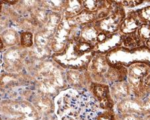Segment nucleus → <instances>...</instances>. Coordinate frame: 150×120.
Returning a JSON list of instances; mask_svg holds the SVG:
<instances>
[{
  "instance_id": "obj_2",
  "label": "nucleus",
  "mask_w": 150,
  "mask_h": 120,
  "mask_svg": "<svg viewBox=\"0 0 150 120\" xmlns=\"http://www.w3.org/2000/svg\"><path fill=\"white\" fill-rule=\"evenodd\" d=\"M94 48V45L79 39H71L65 49L58 54H53L52 58L64 69L85 71L95 56Z\"/></svg>"
},
{
  "instance_id": "obj_31",
  "label": "nucleus",
  "mask_w": 150,
  "mask_h": 120,
  "mask_svg": "<svg viewBox=\"0 0 150 120\" xmlns=\"http://www.w3.org/2000/svg\"><path fill=\"white\" fill-rule=\"evenodd\" d=\"M40 120H59V119H58V117L54 113V114H49L45 116L41 117V119Z\"/></svg>"
},
{
  "instance_id": "obj_10",
  "label": "nucleus",
  "mask_w": 150,
  "mask_h": 120,
  "mask_svg": "<svg viewBox=\"0 0 150 120\" xmlns=\"http://www.w3.org/2000/svg\"><path fill=\"white\" fill-rule=\"evenodd\" d=\"M149 100L142 101L138 98L129 97L118 102L117 107L122 114H133L141 116L142 115L149 114Z\"/></svg>"
},
{
  "instance_id": "obj_35",
  "label": "nucleus",
  "mask_w": 150,
  "mask_h": 120,
  "mask_svg": "<svg viewBox=\"0 0 150 120\" xmlns=\"http://www.w3.org/2000/svg\"><path fill=\"white\" fill-rule=\"evenodd\" d=\"M149 115H147V117H146V119H142V120H149Z\"/></svg>"
},
{
  "instance_id": "obj_3",
  "label": "nucleus",
  "mask_w": 150,
  "mask_h": 120,
  "mask_svg": "<svg viewBox=\"0 0 150 120\" xmlns=\"http://www.w3.org/2000/svg\"><path fill=\"white\" fill-rule=\"evenodd\" d=\"M105 57L111 66L129 68L136 64L149 66V48L145 45L135 48L117 47L107 53Z\"/></svg>"
},
{
  "instance_id": "obj_36",
  "label": "nucleus",
  "mask_w": 150,
  "mask_h": 120,
  "mask_svg": "<svg viewBox=\"0 0 150 120\" xmlns=\"http://www.w3.org/2000/svg\"><path fill=\"white\" fill-rule=\"evenodd\" d=\"M0 120H2V119H1V117L0 116Z\"/></svg>"
},
{
  "instance_id": "obj_1",
  "label": "nucleus",
  "mask_w": 150,
  "mask_h": 120,
  "mask_svg": "<svg viewBox=\"0 0 150 120\" xmlns=\"http://www.w3.org/2000/svg\"><path fill=\"white\" fill-rule=\"evenodd\" d=\"M54 103L55 114L59 120H96L100 110L93 96L83 90H63Z\"/></svg>"
},
{
  "instance_id": "obj_12",
  "label": "nucleus",
  "mask_w": 150,
  "mask_h": 120,
  "mask_svg": "<svg viewBox=\"0 0 150 120\" xmlns=\"http://www.w3.org/2000/svg\"><path fill=\"white\" fill-rule=\"evenodd\" d=\"M31 104L35 108L40 117L55 113V103L51 96L38 92L31 96Z\"/></svg>"
},
{
  "instance_id": "obj_6",
  "label": "nucleus",
  "mask_w": 150,
  "mask_h": 120,
  "mask_svg": "<svg viewBox=\"0 0 150 120\" xmlns=\"http://www.w3.org/2000/svg\"><path fill=\"white\" fill-rule=\"evenodd\" d=\"M27 55L26 49L21 47L19 45L8 48L2 54V67L8 73L18 72L22 68L23 60Z\"/></svg>"
},
{
  "instance_id": "obj_16",
  "label": "nucleus",
  "mask_w": 150,
  "mask_h": 120,
  "mask_svg": "<svg viewBox=\"0 0 150 120\" xmlns=\"http://www.w3.org/2000/svg\"><path fill=\"white\" fill-rule=\"evenodd\" d=\"M110 93L113 102L118 103L129 97L132 93L129 84L123 81L112 84Z\"/></svg>"
},
{
  "instance_id": "obj_7",
  "label": "nucleus",
  "mask_w": 150,
  "mask_h": 120,
  "mask_svg": "<svg viewBox=\"0 0 150 120\" xmlns=\"http://www.w3.org/2000/svg\"><path fill=\"white\" fill-rule=\"evenodd\" d=\"M74 25L69 23L68 20H63L59 23L56 32L51 40L50 49L54 54L62 52L72 38V31Z\"/></svg>"
},
{
  "instance_id": "obj_13",
  "label": "nucleus",
  "mask_w": 150,
  "mask_h": 120,
  "mask_svg": "<svg viewBox=\"0 0 150 120\" xmlns=\"http://www.w3.org/2000/svg\"><path fill=\"white\" fill-rule=\"evenodd\" d=\"M66 77L67 84L72 89L83 90L91 84V77L88 71L67 69Z\"/></svg>"
},
{
  "instance_id": "obj_28",
  "label": "nucleus",
  "mask_w": 150,
  "mask_h": 120,
  "mask_svg": "<svg viewBox=\"0 0 150 120\" xmlns=\"http://www.w3.org/2000/svg\"><path fill=\"white\" fill-rule=\"evenodd\" d=\"M120 120H142L140 116L133 114H122Z\"/></svg>"
},
{
  "instance_id": "obj_21",
  "label": "nucleus",
  "mask_w": 150,
  "mask_h": 120,
  "mask_svg": "<svg viewBox=\"0 0 150 120\" xmlns=\"http://www.w3.org/2000/svg\"><path fill=\"white\" fill-rule=\"evenodd\" d=\"M40 6L50 12L62 13L65 1H42Z\"/></svg>"
},
{
  "instance_id": "obj_15",
  "label": "nucleus",
  "mask_w": 150,
  "mask_h": 120,
  "mask_svg": "<svg viewBox=\"0 0 150 120\" xmlns=\"http://www.w3.org/2000/svg\"><path fill=\"white\" fill-rule=\"evenodd\" d=\"M127 76V69L121 66H110L108 71L104 74L105 83L121 82L125 81Z\"/></svg>"
},
{
  "instance_id": "obj_34",
  "label": "nucleus",
  "mask_w": 150,
  "mask_h": 120,
  "mask_svg": "<svg viewBox=\"0 0 150 120\" xmlns=\"http://www.w3.org/2000/svg\"><path fill=\"white\" fill-rule=\"evenodd\" d=\"M2 8H3V3H2V1H0V15H1Z\"/></svg>"
},
{
  "instance_id": "obj_25",
  "label": "nucleus",
  "mask_w": 150,
  "mask_h": 120,
  "mask_svg": "<svg viewBox=\"0 0 150 120\" xmlns=\"http://www.w3.org/2000/svg\"><path fill=\"white\" fill-rule=\"evenodd\" d=\"M149 6H147L146 8H143L137 9L135 11L138 18L139 20L141 21L142 24H147L149 25Z\"/></svg>"
},
{
  "instance_id": "obj_5",
  "label": "nucleus",
  "mask_w": 150,
  "mask_h": 120,
  "mask_svg": "<svg viewBox=\"0 0 150 120\" xmlns=\"http://www.w3.org/2000/svg\"><path fill=\"white\" fill-rule=\"evenodd\" d=\"M125 18V12L121 4H114L112 10L105 18L93 22V26L98 32L112 34L117 33Z\"/></svg>"
},
{
  "instance_id": "obj_29",
  "label": "nucleus",
  "mask_w": 150,
  "mask_h": 120,
  "mask_svg": "<svg viewBox=\"0 0 150 120\" xmlns=\"http://www.w3.org/2000/svg\"><path fill=\"white\" fill-rule=\"evenodd\" d=\"M144 1H123L121 4L123 7H127V8H134L139 5H141L144 3Z\"/></svg>"
},
{
  "instance_id": "obj_27",
  "label": "nucleus",
  "mask_w": 150,
  "mask_h": 120,
  "mask_svg": "<svg viewBox=\"0 0 150 120\" xmlns=\"http://www.w3.org/2000/svg\"><path fill=\"white\" fill-rule=\"evenodd\" d=\"M96 120H115V117L111 111H105L99 114Z\"/></svg>"
},
{
  "instance_id": "obj_19",
  "label": "nucleus",
  "mask_w": 150,
  "mask_h": 120,
  "mask_svg": "<svg viewBox=\"0 0 150 120\" xmlns=\"http://www.w3.org/2000/svg\"><path fill=\"white\" fill-rule=\"evenodd\" d=\"M0 37L6 48H9L19 45V34L13 28H8L4 31Z\"/></svg>"
},
{
  "instance_id": "obj_20",
  "label": "nucleus",
  "mask_w": 150,
  "mask_h": 120,
  "mask_svg": "<svg viewBox=\"0 0 150 120\" xmlns=\"http://www.w3.org/2000/svg\"><path fill=\"white\" fill-rule=\"evenodd\" d=\"M98 33L94 28L93 23L88 24L81 27L79 40L94 45L96 43V38Z\"/></svg>"
},
{
  "instance_id": "obj_22",
  "label": "nucleus",
  "mask_w": 150,
  "mask_h": 120,
  "mask_svg": "<svg viewBox=\"0 0 150 120\" xmlns=\"http://www.w3.org/2000/svg\"><path fill=\"white\" fill-rule=\"evenodd\" d=\"M34 44V35L30 32H22L19 34V45L24 49L33 47Z\"/></svg>"
},
{
  "instance_id": "obj_32",
  "label": "nucleus",
  "mask_w": 150,
  "mask_h": 120,
  "mask_svg": "<svg viewBox=\"0 0 150 120\" xmlns=\"http://www.w3.org/2000/svg\"><path fill=\"white\" fill-rule=\"evenodd\" d=\"M5 49H6V47H5L4 43L1 40V38L0 37V52L3 51V50H4Z\"/></svg>"
},
{
  "instance_id": "obj_8",
  "label": "nucleus",
  "mask_w": 150,
  "mask_h": 120,
  "mask_svg": "<svg viewBox=\"0 0 150 120\" xmlns=\"http://www.w3.org/2000/svg\"><path fill=\"white\" fill-rule=\"evenodd\" d=\"M123 36L119 33L106 34L99 32L94 45L96 54L105 55L115 48L122 45Z\"/></svg>"
},
{
  "instance_id": "obj_33",
  "label": "nucleus",
  "mask_w": 150,
  "mask_h": 120,
  "mask_svg": "<svg viewBox=\"0 0 150 120\" xmlns=\"http://www.w3.org/2000/svg\"><path fill=\"white\" fill-rule=\"evenodd\" d=\"M2 65H3V57H2V54L1 52H0V71H1Z\"/></svg>"
},
{
  "instance_id": "obj_24",
  "label": "nucleus",
  "mask_w": 150,
  "mask_h": 120,
  "mask_svg": "<svg viewBox=\"0 0 150 120\" xmlns=\"http://www.w3.org/2000/svg\"><path fill=\"white\" fill-rule=\"evenodd\" d=\"M149 25L142 24L136 31L137 37L144 45H145V43L149 40Z\"/></svg>"
},
{
  "instance_id": "obj_9",
  "label": "nucleus",
  "mask_w": 150,
  "mask_h": 120,
  "mask_svg": "<svg viewBox=\"0 0 150 120\" xmlns=\"http://www.w3.org/2000/svg\"><path fill=\"white\" fill-rule=\"evenodd\" d=\"M89 90L99 107L105 111H111L113 106V101L109 85L105 83L92 82L89 85Z\"/></svg>"
},
{
  "instance_id": "obj_4",
  "label": "nucleus",
  "mask_w": 150,
  "mask_h": 120,
  "mask_svg": "<svg viewBox=\"0 0 150 120\" xmlns=\"http://www.w3.org/2000/svg\"><path fill=\"white\" fill-rule=\"evenodd\" d=\"M0 114L5 120H40V116L31 103L26 101L0 102Z\"/></svg>"
},
{
  "instance_id": "obj_17",
  "label": "nucleus",
  "mask_w": 150,
  "mask_h": 120,
  "mask_svg": "<svg viewBox=\"0 0 150 120\" xmlns=\"http://www.w3.org/2000/svg\"><path fill=\"white\" fill-rule=\"evenodd\" d=\"M67 20L71 25L83 27L88 24L93 23L97 20L96 11L92 12L83 9L77 16Z\"/></svg>"
},
{
  "instance_id": "obj_30",
  "label": "nucleus",
  "mask_w": 150,
  "mask_h": 120,
  "mask_svg": "<svg viewBox=\"0 0 150 120\" xmlns=\"http://www.w3.org/2000/svg\"><path fill=\"white\" fill-rule=\"evenodd\" d=\"M9 25L8 19H7L5 17L0 16V34L8 29Z\"/></svg>"
},
{
  "instance_id": "obj_11",
  "label": "nucleus",
  "mask_w": 150,
  "mask_h": 120,
  "mask_svg": "<svg viewBox=\"0 0 150 120\" xmlns=\"http://www.w3.org/2000/svg\"><path fill=\"white\" fill-rule=\"evenodd\" d=\"M110 66L105 55L96 54L88 68L91 80H93L96 83H105L104 74Z\"/></svg>"
},
{
  "instance_id": "obj_18",
  "label": "nucleus",
  "mask_w": 150,
  "mask_h": 120,
  "mask_svg": "<svg viewBox=\"0 0 150 120\" xmlns=\"http://www.w3.org/2000/svg\"><path fill=\"white\" fill-rule=\"evenodd\" d=\"M83 9L82 1H65L61 15L63 20H69L77 16Z\"/></svg>"
},
{
  "instance_id": "obj_23",
  "label": "nucleus",
  "mask_w": 150,
  "mask_h": 120,
  "mask_svg": "<svg viewBox=\"0 0 150 120\" xmlns=\"http://www.w3.org/2000/svg\"><path fill=\"white\" fill-rule=\"evenodd\" d=\"M122 45L123 47L127 48H135L144 45L137 37L136 32L132 34L125 35L123 37Z\"/></svg>"
},
{
  "instance_id": "obj_26",
  "label": "nucleus",
  "mask_w": 150,
  "mask_h": 120,
  "mask_svg": "<svg viewBox=\"0 0 150 120\" xmlns=\"http://www.w3.org/2000/svg\"><path fill=\"white\" fill-rule=\"evenodd\" d=\"M83 8L89 11H96L98 9L99 3L98 1H82Z\"/></svg>"
},
{
  "instance_id": "obj_14",
  "label": "nucleus",
  "mask_w": 150,
  "mask_h": 120,
  "mask_svg": "<svg viewBox=\"0 0 150 120\" xmlns=\"http://www.w3.org/2000/svg\"><path fill=\"white\" fill-rule=\"evenodd\" d=\"M142 24L141 21L137 18L136 12L133 11L132 13H129L127 16H125L123 22L121 24L120 28V34L123 37L132 34L136 32L137 30Z\"/></svg>"
}]
</instances>
